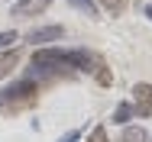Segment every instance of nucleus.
Segmentation results:
<instances>
[{
    "label": "nucleus",
    "mask_w": 152,
    "mask_h": 142,
    "mask_svg": "<svg viewBox=\"0 0 152 142\" xmlns=\"http://www.w3.org/2000/svg\"><path fill=\"white\" fill-rule=\"evenodd\" d=\"M146 16H149V20H152V7H146Z\"/></svg>",
    "instance_id": "4468645a"
},
{
    "label": "nucleus",
    "mask_w": 152,
    "mask_h": 142,
    "mask_svg": "<svg viewBox=\"0 0 152 142\" xmlns=\"http://www.w3.org/2000/svg\"><path fill=\"white\" fill-rule=\"evenodd\" d=\"M65 36V29L58 26V23H52V26H36L26 32V42L29 45H45V42H55V39H61Z\"/></svg>",
    "instance_id": "20e7f679"
},
{
    "label": "nucleus",
    "mask_w": 152,
    "mask_h": 142,
    "mask_svg": "<svg viewBox=\"0 0 152 142\" xmlns=\"http://www.w3.org/2000/svg\"><path fill=\"white\" fill-rule=\"evenodd\" d=\"M49 7H52V0H23L13 7V13L16 16H36V13H45Z\"/></svg>",
    "instance_id": "39448f33"
},
{
    "label": "nucleus",
    "mask_w": 152,
    "mask_h": 142,
    "mask_svg": "<svg viewBox=\"0 0 152 142\" xmlns=\"http://www.w3.org/2000/svg\"><path fill=\"white\" fill-rule=\"evenodd\" d=\"M78 74L68 49H42L29 58V78H71Z\"/></svg>",
    "instance_id": "f257e3e1"
},
{
    "label": "nucleus",
    "mask_w": 152,
    "mask_h": 142,
    "mask_svg": "<svg viewBox=\"0 0 152 142\" xmlns=\"http://www.w3.org/2000/svg\"><path fill=\"white\" fill-rule=\"evenodd\" d=\"M100 7H104L110 16H123L126 7H129V0H100Z\"/></svg>",
    "instance_id": "0eeeda50"
},
{
    "label": "nucleus",
    "mask_w": 152,
    "mask_h": 142,
    "mask_svg": "<svg viewBox=\"0 0 152 142\" xmlns=\"http://www.w3.org/2000/svg\"><path fill=\"white\" fill-rule=\"evenodd\" d=\"M129 116H133V103H120V107L113 110V123L126 126V123H129Z\"/></svg>",
    "instance_id": "1a4fd4ad"
},
{
    "label": "nucleus",
    "mask_w": 152,
    "mask_h": 142,
    "mask_svg": "<svg viewBox=\"0 0 152 142\" xmlns=\"http://www.w3.org/2000/svg\"><path fill=\"white\" fill-rule=\"evenodd\" d=\"M78 136H81V129H71V133H68L65 139H58V142H75V139H78Z\"/></svg>",
    "instance_id": "ddd939ff"
},
{
    "label": "nucleus",
    "mask_w": 152,
    "mask_h": 142,
    "mask_svg": "<svg viewBox=\"0 0 152 142\" xmlns=\"http://www.w3.org/2000/svg\"><path fill=\"white\" fill-rule=\"evenodd\" d=\"M68 3H71V7H75V10H81V13H88V16H97V3H94V0H68Z\"/></svg>",
    "instance_id": "9d476101"
},
{
    "label": "nucleus",
    "mask_w": 152,
    "mask_h": 142,
    "mask_svg": "<svg viewBox=\"0 0 152 142\" xmlns=\"http://www.w3.org/2000/svg\"><path fill=\"white\" fill-rule=\"evenodd\" d=\"M133 113L139 116H152V84L146 81H139V84H133Z\"/></svg>",
    "instance_id": "7ed1b4c3"
},
{
    "label": "nucleus",
    "mask_w": 152,
    "mask_h": 142,
    "mask_svg": "<svg viewBox=\"0 0 152 142\" xmlns=\"http://www.w3.org/2000/svg\"><path fill=\"white\" fill-rule=\"evenodd\" d=\"M36 97H39L36 81L32 78H20V81H13L10 87L0 90V113H20V110L36 103Z\"/></svg>",
    "instance_id": "f03ea898"
},
{
    "label": "nucleus",
    "mask_w": 152,
    "mask_h": 142,
    "mask_svg": "<svg viewBox=\"0 0 152 142\" xmlns=\"http://www.w3.org/2000/svg\"><path fill=\"white\" fill-rule=\"evenodd\" d=\"M123 142H149V136H146V129H139V126H126V129H123Z\"/></svg>",
    "instance_id": "6e6552de"
},
{
    "label": "nucleus",
    "mask_w": 152,
    "mask_h": 142,
    "mask_svg": "<svg viewBox=\"0 0 152 142\" xmlns=\"http://www.w3.org/2000/svg\"><path fill=\"white\" fill-rule=\"evenodd\" d=\"M13 42H16V32H13V29H7V32H0V49H10Z\"/></svg>",
    "instance_id": "9b49d317"
},
{
    "label": "nucleus",
    "mask_w": 152,
    "mask_h": 142,
    "mask_svg": "<svg viewBox=\"0 0 152 142\" xmlns=\"http://www.w3.org/2000/svg\"><path fill=\"white\" fill-rule=\"evenodd\" d=\"M88 142H107V129H100V126H97L91 136H88Z\"/></svg>",
    "instance_id": "f8f14e48"
},
{
    "label": "nucleus",
    "mask_w": 152,
    "mask_h": 142,
    "mask_svg": "<svg viewBox=\"0 0 152 142\" xmlns=\"http://www.w3.org/2000/svg\"><path fill=\"white\" fill-rule=\"evenodd\" d=\"M16 65H20V55L13 52V45L3 49V52H0V78H10V71H13Z\"/></svg>",
    "instance_id": "423d86ee"
}]
</instances>
